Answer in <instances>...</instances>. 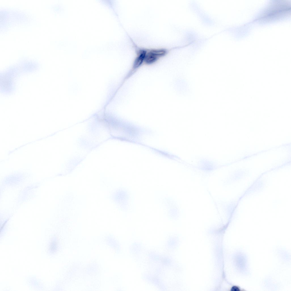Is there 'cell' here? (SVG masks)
Segmentation results:
<instances>
[{
    "mask_svg": "<svg viewBox=\"0 0 291 291\" xmlns=\"http://www.w3.org/2000/svg\"><path fill=\"white\" fill-rule=\"evenodd\" d=\"M144 63L147 64L153 63L165 56L169 53V50L163 48H146Z\"/></svg>",
    "mask_w": 291,
    "mask_h": 291,
    "instance_id": "cell-1",
    "label": "cell"
},
{
    "mask_svg": "<svg viewBox=\"0 0 291 291\" xmlns=\"http://www.w3.org/2000/svg\"><path fill=\"white\" fill-rule=\"evenodd\" d=\"M231 290L233 291H239L240 290L238 286H234L232 287Z\"/></svg>",
    "mask_w": 291,
    "mask_h": 291,
    "instance_id": "cell-2",
    "label": "cell"
}]
</instances>
